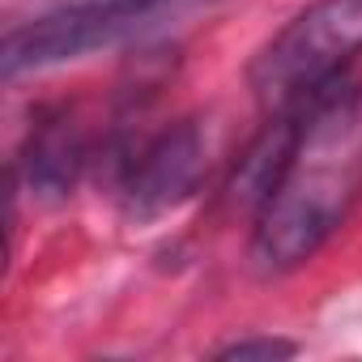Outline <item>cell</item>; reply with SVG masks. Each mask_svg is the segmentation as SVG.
<instances>
[{
  "label": "cell",
  "mask_w": 362,
  "mask_h": 362,
  "mask_svg": "<svg viewBox=\"0 0 362 362\" xmlns=\"http://www.w3.org/2000/svg\"><path fill=\"white\" fill-rule=\"evenodd\" d=\"M298 153L260 205L247 260L260 277H281L307 264L345 222L362 188V90L349 73L328 81L303 107Z\"/></svg>",
  "instance_id": "1"
},
{
  "label": "cell",
  "mask_w": 362,
  "mask_h": 362,
  "mask_svg": "<svg viewBox=\"0 0 362 362\" xmlns=\"http://www.w3.org/2000/svg\"><path fill=\"white\" fill-rule=\"evenodd\" d=\"M362 52V0H315L286 22L252 60V94L273 111H294L337 81Z\"/></svg>",
  "instance_id": "2"
},
{
  "label": "cell",
  "mask_w": 362,
  "mask_h": 362,
  "mask_svg": "<svg viewBox=\"0 0 362 362\" xmlns=\"http://www.w3.org/2000/svg\"><path fill=\"white\" fill-rule=\"evenodd\" d=\"M179 5L184 0H77V5L35 18L30 26L9 30L5 47H0V69H5V77H18L77 60L98 47H115L149 30Z\"/></svg>",
  "instance_id": "3"
},
{
  "label": "cell",
  "mask_w": 362,
  "mask_h": 362,
  "mask_svg": "<svg viewBox=\"0 0 362 362\" xmlns=\"http://www.w3.org/2000/svg\"><path fill=\"white\" fill-rule=\"evenodd\" d=\"M205 166H209V149L192 119L158 132L149 145L136 149V158H128L124 209L141 222L170 214L175 205H184L201 188Z\"/></svg>",
  "instance_id": "4"
},
{
  "label": "cell",
  "mask_w": 362,
  "mask_h": 362,
  "mask_svg": "<svg viewBox=\"0 0 362 362\" xmlns=\"http://www.w3.org/2000/svg\"><path fill=\"white\" fill-rule=\"evenodd\" d=\"M81 166H86V141L77 119L69 111H39L18 158L26 192L43 205H56L77 188Z\"/></svg>",
  "instance_id": "5"
},
{
  "label": "cell",
  "mask_w": 362,
  "mask_h": 362,
  "mask_svg": "<svg viewBox=\"0 0 362 362\" xmlns=\"http://www.w3.org/2000/svg\"><path fill=\"white\" fill-rule=\"evenodd\" d=\"M298 136H303V115L298 111H273L269 124L252 136V145L243 149V158L235 162L230 179H226V205L239 214H260V205L277 192V184L286 179L294 153H298Z\"/></svg>",
  "instance_id": "6"
},
{
  "label": "cell",
  "mask_w": 362,
  "mask_h": 362,
  "mask_svg": "<svg viewBox=\"0 0 362 362\" xmlns=\"http://www.w3.org/2000/svg\"><path fill=\"white\" fill-rule=\"evenodd\" d=\"M290 354H294V341H277V337H247L218 349V358H290Z\"/></svg>",
  "instance_id": "7"
}]
</instances>
